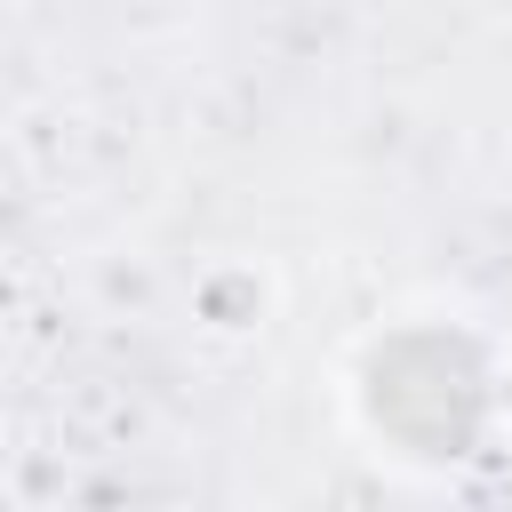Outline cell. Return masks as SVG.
I'll return each instance as SVG.
<instances>
[{"label":"cell","instance_id":"cell-1","mask_svg":"<svg viewBox=\"0 0 512 512\" xmlns=\"http://www.w3.org/2000/svg\"><path fill=\"white\" fill-rule=\"evenodd\" d=\"M368 416L408 456H464L488 416V368L448 328H408L368 360Z\"/></svg>","mask_w":512,"mask_h":512}]
</instances>
